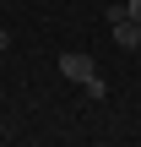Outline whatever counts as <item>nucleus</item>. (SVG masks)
Returning <instances> with one entry per match:
<instances>
[{
    "label": "nucleus",
    "mask_w": 141,
    "mask_h": 147,
    "mask_svg": "<svg viewBox=\"0 0 141 147\" xmlns=\"http://www.w3.org/2000/svg\"><path fill=\"white\" fill-rule=\"evenodd\" d=\"M60 71H65L71 82H87V76H98V60H92L87 49H65V55H60Z\"/></svg>",
    "instance_id": "1"
},
{
    "label": "nucleus",
    "mask_w": 141,
    "mask_h": 147,
    "mask_svg": "<svg viewBox=\"0 0 141 147\" xmlns=\"http://www.w3.org/2000/svg\"><path fill=\"white\" fill-rule=\"evenodd\" d=\"M109 27H114V44H120V49H136L141 44V22H130V16H120V22H109Z\"/></svg>",
    "instance_id": "2"
},
{
    "label": "nucleus",
    "mask_w": 141,
    "mask_h": 147,
    "mask_svg": "<svg viewBox=\"0 0 141 147\" xmlns=\"http://www.w3.org/2000/svg\"><path fill=\"white\" fill-rule=\"evenodd\" d=\"M82 93H87V98H109V82H103V76H87Z\"/></svg>",
    "instance_id": "3"
},
{
    "label": "nucleus",
    "mask_w": 141,
    "mask_h": 147,
    "mask_svg": "<svg viewBox=\"0 0 141 147\" xmlns=\"http://www.w3.org/2000/svg\"><path fill=\"white\" fill-rule=\"evenodd\" d=\"M125 11H130V22H141V0H125Z\"/></svg>",
    "instance_id": "4"
},
{
    "label": "nucleus",
    "mask_w": 141,
    "mask_h": 147,
    "mask_svg": "<svg viewBox=\"0 0 141 147\" xmlns=\"http://www.w3.org/2000/svg\"><path fill=\"white\" fill-rule=\"evenodd\" d=\"M0 49H11V33H5V27H0Z\"/></svg>",
    "instance_id": "5"
},
{
    "label": "nucleus",
    "mask_w": 141,
    "mask_h": 147,
    "mask_svg": "<svg viewBox=\"0 0 141 147\" xmlns=\"http://www.w3.org/2000/svg\"><path fill=\"white\" fill-rule=\"evenodd\" d=\"M136 55H141V44H136Z\"/></svg>",
    "instance_id": "6"
},
{
    "label": "nucleus",
    "mask_w": 141,
    "mask_h": 147,
    "mask_svg": "<svg viewBox=\"0 0 141 147\" xmlns=\"http://www.w3.org/2000/svg\"><path fill=\"white\" fill-rule=\"evenodd\" d=\"M0 136H5V131H0Z\"/></svg>",
    "instance_id": "7"
}]
</instances>
